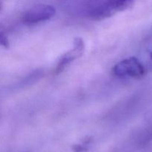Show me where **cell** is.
I'll use <instances>...</instances> for the list:
<instances>
[{"label": "cell", "mask_w": 152, "mask_h": 152, "mask_svg": "<svg viewBox=\"0 0 152 152\" xmlns=\"http://www.w3.org/2000/svg\"><path fill=\"white\" fill-rule=\"evenodd\" d=\"M113 74L118 77H130L140 80L144 77L145 69L136 57H129L117 63L113 68Z\"/></svg>", "instance_id": "1"}, {"label": "cell", "mask_w": 152, "mask_h": 152, "mask_svg": "<svg viewBox=\"0 0 152 152\" xmlns=\"http://www.w3.org/2000/svg\"><path fill=\"white\" fill-rule=\"evenodd\" d=\"M56 14V9L48 4H37L27 10L23 15L22 21L27 25H34L47 21Z\"/></svg>", "instance_id": "2"}, {"label": "cell", "mask_w": 152, "mask_h": 152, "mask_svg": "<svg viewBox=\"0 0 152 152\" xmlns=\"http://www.w3.org/2000/svg\"><path fill=\"white\" fill-rule=\"evenodd\" d=\"M84 50L85 43L83 39L76 37L74 40V48L61 57L59 62L56 66V74L62 72L68 64L71 63L74 59L80 57L84 53Z\"/></svg>", "instance_id": "3"}, {"label": "cell", "mask_w": 152, "mask_h": 152, "mask_svg": "<svg viewBox=\"0 0 152 152\" xmlns=\"http://www.w3.org/2000/svg\"><path fill=\"white\" fill-rule=\"evenodd\" d=\"M1 7H2V1L1 0H0V10L1 9Z\"/></svg>", "instance_id": "4"}, {"label": "cell", "mask_w": 152, "mask_h": 152, "mask_svg": "<svg viewBox=\"0 0 152 152\" xmlns=\"http://www.w3.org/2000/svg\"><path fill=\"white\" fill-rule=\"evenodd\" d=\"M150 58H151V59L152 61V51L150 52Z\"/></svg>", "instance_id": "5"}, {"label": "cell", "mask_w": 152, "mask_h": 152, "mask_svg": "<svg viewBox=\"0 0 152 152\" xmlns=\"http://www.w3.org/2000/svg\"><path fill=\"white\" fill-rule=\"evenodd\" d=\"M132 1H134V0H132Z\"/></svg>", "instance_id": "6"}, {"label": "cell", "mask_w": 152, "mask_h": 152, "mask_svg": "<svg viewBox=\"0 0 152 152\" xmlns=\"http://www.w3.org/2000/svg\"><path fill=\"white\" fill-rule=\"evenodd\" d=\"M151 136H152V132H151Z\"/></svg>", "instance_id": "7"}]
</instances>
